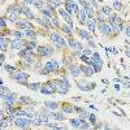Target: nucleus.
<instances>
[{"mask_svg": "<svg viewBox=\"0 0 130 130\" xmlns=\"http://www.w3.org/2000/svg\"><path fill=\"white\" fill-rule=\"evenodd\" d=\"M124 87L125 89H129L130 87V83H124Z\"/></svg>", "mask_w": 130, "mask_h": 130, "instance_id": "052dcab7", "label": "nucleus"}, {"mask_svg": "<svg viewBox=\"0 0 130 130\" xmlns=\"http://www.w3.org/2000/svg\"><path fill=\"white\" fill-rule=\"evenodd\" d=\"M12 35L16 39H24V38H26V32H25V30H14V31H12Z\"/></svg>", "mask_w": 130, "mask_h": 130, "instance_id": "412c9836", "label": "nucleus"}, {"mask_svg": "<svg viewBox=\"0 0 130 130\" xmlns=\"http://www.w3.org/2000/svg\"><path fill=\"white\" fill-rule=\"evenodd\" d=\"M12 78H13L18 85H26V81L29 79V73L20 70V72H16V73L12 75Z\"/></svg>", "mask_w": 130, "mask_h": 130, "instance_id": "7ed1b4c3", "label": "nucleus"}, {"mask_svg": "<svg viewBox=\"0 0 130 130\" xmlns=\"http://www.w3.org/2000/svg\"><path fill=\"white\" fill-rule=\"evenodd\" d=\"M81 70H82V73H85L87 77H91V75H94V73H95V69L91 67V65H82L81 67Z\"/></svg>", "mask_w": 130, "mask_h": 130, "instance_id": "f3484780", "label": "nucleus"}, {"mask_svg": "<svg viewBox=\"0 0 130 130\" xmlns=\"http://www.w3.org/2000/svg\"><path fill=\"white\" fill-rule=\"evenodd\" d=\"M62 31L67 32L69 37H72V35H73V26H70V25H68V24H65V25H62Z\"/></svg>", "mask_w": 130, "mask_h": 130, "instance_id": "c85d7f7f", "label": "nucleus"}, {"mask_svg": "<svg viewBox=\"0 0 130 130\" xmlns=\"http://www.w3.org/2000/svg\"><path fill=\"white\" fill-rule=\"evenodd\" d=\"M82 52L85 53V55H87V56L92 53V52H91V50H89V48H87V50H82Z\"/></svg>", "mask_w": 130, "mask_h": 130, "instance_id": "864d4df0", "label": "nucleus"}, {"mask_svg": "<svg viewBox=\"0 0 130 130\" xmlns=\"http://www.w3.org/2000/svg\"><path fill=\"white\" fill-rule=\"evenodd\" d=\"M25 32H26V37H29L31 39H37V31L34 29H26Z\"/></svg>", "mask_w": 130, "mask_h": 130, "instance_id": "c756f323", "label": "nucleus"}, {"mask_svg": "<svg viewBox=\"0 0 130 130\" xmlns=\"http://www.w3.org/2000/svg\"><path fill=\"white\" fill-rule=\"evenodd\" d=\"M8 18H9L10 22H14V24L20 20V18H18V14H17V13H13V12H12V13H8Z\"/></svg>", "mask_w": 130, "mask_h": 130, "instance_id": "f704fd0d", "label": "nucleus"}, {"mask_svg": "<svg viewBox=\"0 0 130 130\" xmlns=\"http://www.w3.org/2000/svg\"><path fill=\"white\" fill-rule=\"evenodd\" d=\"M125 34H126V37H130V26H127V29H126V31H125Z\"/></svg>", "mask_w": 130, "mask_h": 130, "instance_id": "4d7b16f0", "label": "nucleus"}, {"mask_svg": "<svg viewBox=\"0 0 130 130\" xmlns=\"http://www.w3.org/2000/svg\"><path fill=\"white\" fill-rule=\"evenodd\" d=\"M77 86H78V89L82 90V91H90V90H92L95 87V83L91 82L90 85H87V83H85V82H78Z\"/></svg>", "mask_w": 130, "mask_h": 130, "instance_id": "4468645a", "label": "nucleus"}, {"mask_svg": "<svg viewBox=\"0 0 130 130\" xmlns=\"http://www.w3.org/2000/svg\"><path fill=\"white\" fill-rule=\"evenodd\" d=\"M25 46V40L24 39H13L12 42H10V47H12V50H21L24 48Z\"/></svg>", "mask_w": 130, "mask_h": 130, "instance_id": "f8f14e48", "label": "nucleus"}, {"mask_svg": "<svg viewBox=\"0 0 130 130\" xmlns=\"http://www.w3.org/2000/svg\"><path fill=\"white\" fill-rule=\"evenodd\" d=\"M82 122H85L81 117H78V118H70L69 120V124H70V126L72 127H75V129H79V126H81V124Z\"/></svg>", "mask_w": 130, "mask_h": 130, "instance_id": "6ab92c4d", "label": "nucleus"}, {"mask_svg": "<svg viewBox=\"0 0 130 130\" xmlns=\"http://www.w3.org/2000/svg\"><path fill=\"white\" fill-rule=\"evenodd\" d=\"M4 68H5V70H7V72H9V73L16 72V68H14V67H12V65H4Z\"/></svg>", "mask_w": 130, "mask_h": 130, "instance_id": "79ce46f5", "label": "nucleus"}, {"mask_svg": "<svg viewBox=\"0 0 130 130\" xmlns=\"http://www.w3.org/2000/svg\"><path fill=\"white\" fill-rule=\"evenodd\" d=\"M59 13L64 17V20L67 21V24L68 25H70V26H73V17H72V14L68 12V10H65V9H59Z\"/></svg>", "mask_w": 130, "mask_h": 130, "instance_id": "9b49d317", "label": "nucleus"}, {"mask_svg": "<svg viewBox=\"0 0 130 130\" xmlns=\"http://www.w3.org/2000/svg\"><path fill=\"white\" fill-rule=\"evenodd\" d=\"M50 3L52 4V7H55V8H59L61 5V2H59V0H51Z\"/></svg>", "mask_w": 130, "mask_h": 130, "instance_id": "c03bdc74", "label": "nucleus"}, {"mask_svg": "<svg viewBox=\"0 0 130 130\" xmlns=\"http://www.w3.org/2000/svg\"><path fill=\"white\" fill-rule=\"evenodd\" d=\"M14 113L17 117H26L27 116V111H22V109H14Z\"/></svg>", "mask_w": 130, "mask_h": 130, "instance_id": "e433bc0d", "label": "nucleus"}, {"mask_svg": "<svg viewBox=\"0 0 130 130\" xmlns=\"http://www.w3.org/2000/svg\"><path fill=\"white\" fill-rule=\"evenodd\" d=\"M78 34H79V37H81L82 39H86V40H90V39H91V34H90L89 31L83 30V29L78 30Z\"/></svg>", "mask_w": 130, "mask_h": 130, "instance_id": "a878e982", "label": "nucleus"}, {"mask_svg": "<svg viewBox=\"0 0 130 130\" xmlns=\"http://www.w3.org/2000/svg\"><path fill=\"white\" fill-rule=\"evenodd\" d=\"M90 65L95 69V72H100L102 70V67H103V62L100 60V56L98 52H94L92 53V60L90 61Z\"/></svg>", "mask_w": 130, "mask_h": 130, "instance_id": "39448f33", "label": "nucleus"}, {"mask_svg": "<svg viewBox=\"0 0 130 130\" xmlns=\"http://www.w3.org/2000/svg\"><path fill=\"white\" fill-rule=\"evenodd\" d=\"M65 10H68L70 14H78L79 8L75 4L74 0H67V2H65Z\"/></svg>", "mask_w": 130, "mask_h": 130, "instance_id": "423d86ee", "label": "nucleus"}, {"mask_svg": "<svg viewBox=\"0 0 130 130\" xmlns=\"http://www.w3.org/2000/svg\"><path fill=\"white\" fill-rule=\"evenodd\" d=\"M20 103H24L26 105H34V104H32V100L30 99L29 96H21L20 98Z\"/></svg>", "mask_w": 130, "mask_h": 130, "instance_id": "2f4dec72", "label": "nucleus"}, {"mask_svg": "<svg viewBox=\"0 0 130 130\" xmlns=\"http://www.w3.org/2000/svg\"><path fill=\"white\" fill-rule=\"evenodd\" d=\"M126 56H130V52H129V51L126 52Z\"/></svg>", "mask_w": 130, "mask_h": 130, "instance_id": "e2e57ef3", "label": "nucleus"}, {"mask_svg": "<svg viewBox=\"0 0 130 130\" xmlns=\"http://www.w3.org/2000/svg\"><path fill=\"white\" fill-rule=\"evenodd\" d=\"M51 25H52V26H55V27H57V26L60 25V24H59V21H57V18H56V17H55V18H53V17L51 18Z\"/></svg>", "mask_w": 130, "mask_h": 130, "instance_id": "49530a36", "label": "nucleus"}, {"mask_svg": "<svg viewBox=\"0 0 130 130\" xmlns=\"http://www.w3.org/2000/svg\"><path fill=\"white\" fill-rule=\"evenodd\" d=\"M78 16H79V22H81L82 25H86V24H87V21H89V16L86 14V10H85V8L79 9Z\"/></svg>", "mask_w": 130, "mask_h": 130, "instance_id": "dca6fc26", "label": "nucleus"}, {"mask_svg": "<svg viewBox=\"0 0 130 130\" xmlns=\"http://www.w3.org/2000/svg\"><path fill=\"white\" fill-rule=\"evenodd\" d=\"M48 116L53 117V118H55V120H57V121H64V120H65V116H64L62 113H55V112H52V113H50Z\"/></svg>", "mask_w": 130, "mask_h": 130, "instance_id": "7c9ffc66", "label": "nucleus"}, {"mask_svg": "<svg viewBox=\"0 0 130 130\" xmlns=\"http://www.w3.org/2000/svg\"><path fill=\"white\" fill-rule=\"evenodd\" d=\"M87 118L90 120V122H91L92 125H95V122H96V115H94V113H90Z\"/></svg>", "mask_w": 130, "mask_h": 130, "instance_id": "ea45409f", "label": "nucleus"}, {"mask_svg": "<svg viewBox=\"0 0 130 130\" xmlns=\"http://www.w3.org/2000/svg\"><path fill=\"white\" fill-rule=\"evenodd\" d=\"M44 107L50 108V109H57V108H59V103L57 102H44Z\"/></svg>", "mask_w": 130, "mask_h": 130, "instance_id": "bb28decb", "label": "nucleus"}, {"mask_svg": "<svg viewBox=\"0 0 130 130\" xmlns=\"http://www.w3.org/2000/svg\"><path fill=\"white\" fill-rule=\"evenodd\" d=\"M32 125L34 126H42L43 125V121H42V118L38 116V117H34L32 118Z\"/></svg>", "mask_w": 130, "mask_h": 130, "instance_id": "c9c22d12", "label": "nucleus"}, {"mask_svg": "<svg viewBox=\"0 0 130 130\" xmlns=\"http://www.w3.org/2000/svg\"><path fill=\"white\" fill-rule=\"evenodd\" d=\"M90 5L94 8V10H99V4H98L96 0H90Z\"/></svg>", "mask_w": 130, "mask_h": 130, "instance_id": "58836bf2", "label": "nucleus"}, {"mask_svg": "<svg viewBox=\"0 0 130 130\" xmlns=\"http://www.w3.org/2000/svg\"><path fill=\"white\" fill-rule=\"evenodd\" d=\"M40 92L43 95H52L53 92H56V91H55V87H53L52 82H47L43 86H40Z\"/></svg>", "mask_w": 130, "mask_h": 130, "instance_id": "1a4fd4ad", "label": "nucleus"}, {"mask_svg": "<svg viewBox=\"0 0 130 130\" xmlns=\"http://www.w3.org/2000/svg\"><path fill=\"white\" fill-rule=\"evenodd\" d=\"M39 117L42 118V121H43V122H48V115L42 113V115H39Z\"/></svg>", "mask_w": 130, "mask_h": 130, "instance_id": "de8ad7c7", "label": "nucleus"}, {"mask_svg": "<svg viewBox=\"0 0 130 130\" xmlns=\"http://www.w3.org/2000/svg\"><path fill=\"white\" fill-rule=\"evenodd\" d=\"M98 27H99V31L102 32L103 35L109 37V35L112 34V29H111V25H109V24H107L105 21H103V22H99Z\"/></svg>", "mask_w": 130, "mask_h": 130, "instance_id": "0eeeda50", "label": "nucleus"}, {"mask_svg": "<svg viewBox=\"0 0 130 130\" xmlns=\"http://www.w3.org/2000/svg\"><path fill=\"white\" fill-rule=\"evenodd\" d=\"M4 59H5L4 53H0V67H2V65H3V62H4Z\"/></svg>", "mask_w": 130, "mask_h": 130, "instance_id": "3c124183", "label": "nucleus"}, {"mask_svg": "<svg viewBox=\"0 0 130 130\" xmlns=\"http://www.w3.org/2000/svg\"><path fill=\"white\" fill-rule=\"evenodd\" d=\"M32 5L37 7L39 10H40V9H43V4H42L40 2H38V0H34V2H32Z\"/></svg>", "mask_w": 130, "mask_h": 130, "instance_id": "37998d69", "label": "nucleus"}, {"mask_svg": "<svg viewBox=\"0 0 130 130\" xmlns=\"http://www.w3.org/2000/svg\"><path fill=\"white\" fill-rule=\"evenodd\" d=\"M10 122H12V120H10L9 117L4 118L3 121H0V129H5V127H8V126L10 125Z\"/></svg>", "mask_w": 130, "mask_h": 130, "instance_id": "473e14b6", "label": "nucleus"}, {"mask_svg": "<svg viewBox=\"0 0 130 130\" xmlns=\"http://www.w3.org/2000/svg\"><path fill=\"white\" fill-rule=\"evenodd\" d=\"M31 124H32V120L31 118H27V117H17V118H14V125L18 129H26Z\"/></svg>", "mask_w": 130, "mask_h": 130, "instance_id": "20e7f679", "label": "nucleus"}, {"mask_svg": "<svg viewBox=\"0 0 130 130\" xmlns=\"http://www.w3.org/2000/svg\"><path fill=\"white\" fill-rule=\"evenodd\" d=\"M8 13H17V14H20V13H22V7H20L18 4H13V5H10V7H8V10H7Z\"/></svg>", "mask_w": 130, "mask_h": 130, "instance_id": "a211bd4d", "label": "nucleus"}, {"mask_svg": "<svg viewBox=\"0 0 130 130\" xmlns=\"http://www.w3.org/2000/svg\"><path fill=\"white\" fill-rule=\"evenodd\" d=\"M52 85H53V87H55V91L59 92L60 95H65L70 89V83H69V79L67 77H62L61 79L53 81Z\"/></svg>", "mask_w": 130, "mask_h": 130, "instance_id": "f257e3e1", "label": "nucleus"}, {"mask_svg": "<svg viewBox=\"0 0 130 130\" xmlns=\"http://www.w3.org/2000/svg\"><path fill=\"white\" fill-rule=\"evenodd\" d=\"M44 68L48 70V73H56L59 70V62L56 60H50L46 62Z\"/></svg>", "mask_w": 130, "mask_h": 130, "instance_id": "9d476101", "label": "nucleus"}, {"mask_svg": "<svg viewBox=\"0 0 130 130\" xmlns=\"http://www.w3.org/2000/svg\"><path fill=\"white\" fill-rule=\"evenodd\" d=\"M89 127H90V125L87 122H82L81 126H79V129H89Z\"/></svg>", "mask_w": 130, "mask_h": 130, "instance_id": "8fccbe9b", "label": "nucleus"}, {"mask_svg": "<svg viewBox=\"0 0 130 130\" xmlns=\"http://www.w3.org/2000/svg\"><path fill=\"white\" fill-rule=\"evenodd\" d=\"M7 26V21L4 17H0V27H5Z\"/></svg>", "mask_w": 130, "mask_h": 130, "instance_id": "09e8293b", "label": "nucleus"}, {"mask_svg": "<svg viewBox=\"0 0 130 130\" xmlns=\"http://www.w3.org/2000/svg\"><path fill=\"white\" fill-rule=\"evenodd\" d=\"M74 112H79V113H83L85 111L82 109V108H79V107H74Z\"/></svg>", "mask_w": 130, "mask_h": 130, "instance_id": "603ef678", "label": "nucleus"}, {"mask_svg": "<svg viewBox=\"0 0 130 130\" xmlns=\"http://www.w3.org/2000/svg\"><path fill=\"white\" fill-rule=\"evenodd\" d=\"M32 2L34 0H24V3H26V4H32Z\"/></svg>", "mask_w": 130, "mask_h": 130, "instance_id": "bf43d9fd", "label": "nucleus"}, {"mask_svg": "<svg viewBox=\"0 0 130 130\" xmlns=\"http://www.w3.org/2000/svg\"><path fill=\"white\" fill-rule=\"evenodd\" d=\"M27 89H29V90H32V91H35V90H39V89H40V83H39V82L29 83V85H27Z\"/></svg>", "mask_w": 130, "mask_h": 130, "instance_id": "72a5a7b5", "label": "nucleus"}, {"mask_svg": "<svg viewBox=\"0 0 130 130\" xmlns=\"http://www.w3.org/2000/svg\"><path fill=\"white\" fill-rule=\"evenodd\" d=\"M0 86H4V82H3L2 79H0Z\"/></svg>", "mask_w": 130, "mask_h": 130, "instance_id": "680f3d73", "label": "nucleus"}, {"mask_svg": "<svg viewBox=\"0 0 130 130\" xmlns=\"http://www.w3.org/2000/svg\"><path fill=\"white\" fill-rule=\"evenodd\" d=\"M87 43H89V46H90L91 48H95V43H94L91 39H90V40H87Z\"/></svg>", "mask_w": 130, "mask_h": 130, "instance_id": "6e6d98bb", "label": "nucleus"}, {"mask_svg": "<svg viewBox=\"0 0 130 130\" xmlns=\"http://www.w3.org/2000/svg\"><path fill=\"white\" fill-rule=\"evenodd\" d=\"M69 44H70L75 51H82V50H83L81 43H79V42H77V40H74V39H70V40H69Z\"/></svg>", "mask_w": 130, "mask_h": 130, "instance_id": "b1692460", "label": "nucleus"}, {"mask_svg": "<svg viewBox=\"0 0 130 130\" xmlns=\"http://www.w3.org/2000/svg\"><path fill=\"white\" fill-rule=\"evenodd\" d=\"M52 52H53V50L50 46H40V47H38V55L40 57H48V56L52 55Z\"/></svg>", "mask_w": 130, "mask_h": 130, "instance_id": "6e6552de", "label": "nucleus"}, {"mask_svg": "<svg viewBox=\"0 0 130 130\" xmlns=\"http://www.w3.org/2000/svg\"><path fill=\"white\" fill-rule=\"evenodd\" d=\"M4 115H5V113H4V111L0 109V121H3L4 118H5V116H4Z\"/></svg>", "mask_w": 130, "mask_h": 130, "instance_id": "5fc2aeb1", "label": "nucleus"}, {"mask_svg": "<svg viewBox=\"0 0 130 130\" xmlns=\"http://www.w3.org/2000/svg\"><path fill=\"white\" fill-rule=\"evenodd\" d=\"M7 47H8V39L0 32V51L5 52L7 51Z\"/></svg>", "mask_w": 130, "mask_h": 130, "instance_id": "aec40b11", "label": "nucleus"}, {"mask_svg": "<svg viewBox=\"0 0 130 130\" xmlns=\"http://www.w3.org/2000/svg\"><path fill=\"white\" fill-rule=\"evenodd\" d=\"M107 20V16L102 12V10H98V20L96 21H99V22H103V21Z\"/></svg>", "mask_w": 130, "mask_h": 130, "instance_id": "4c0bfd02", "label": "nucleus"}, {"mask_svg": "<svg viewBox=\"0 0 130 130\" xmlns=\"http://www.w3.org/2000/svg\"><path fill=\"white\" fill-rule=\"evenodd\" d=\"M16 25L18 27H21V29H24V30H26V29H34L32 24L29 22V21H25V20H18L17 22H16Z\"/></svg>", "mask_w": 130, "mask_h": 130, "instance_id": "ddd939ff", "label": "nucleus"}, {"mask_svg": "<svg viewBox=\"0 0 130 130\" xmlns=\"http://www.w3.org/2000/svg\"><path fill=\"white\" fill-rule=\"evenodd\" d=\"M69 72H70V74L73 75V77H78V75L82 73L81 67H78V65H75V64L69 65Z\"/></svg>", "mask_w": 130, "mask_h": 130, "instance_id": "2eb2a0df", "label": "nucleus"}, {"mask_svg": "<svg viewBox=\"0 0 130 130\" xmlns=\"http://www.w3.org/2000/svg\"><path fill=\"white\" fill-rule=\"evenodd\" d=\"M102 2H104V0H98V3H102Z\"/></svg>", "mask_w": 130, "mask_h": 130, "instance_id": "0e129e2a", "label": "nucleus"}, {"mask_svg": "<svg viewBox=\"0 0 130 130\" xmlns=\"http://www.w3.org/2000/svg\"><path fill=\"white\" fill-rule=\"evenodd\" d=\"M112 53H115V55H117V53H118V50H116L115 47H112Z\"/></svg>", "mask_w": 130, "mask_h": 130, "instance_id": "13d9d810", "label": "nucleus"}, {"mask_svg": "<svg viewBox=\"0 0 130 130\" xmlns=\"http://www.w3.org/2000/svg\"><path fill=\"white\" fill-rule=\"evenodd\" d=\"M113 8H115L116 10H120V9H121V4H120V2H118V0H115V2H113Z\"/></svg>", "mask_w": 130, "mask_h": 130, "instance_id": "a18cd8bd", "label": "nucleus"}, {"mask_svg": "<svg viewBox=\"0 0 130 130\" xmlns=\"http://www.w3.org/2000/svg\"><path fill=\"white\" fill-rule=\"evenodd\" d=\"M51 39H52V42L55 43V46L56 47H59V48H62V47H67V40H65L59 32H56V31H53L52 34H51Z\"/></svg>", "mask_w": 130, "mask_h": 130, "instance_id": "f03ea898", "label": "nucleus"}, {"mask_svg": "<svg viewBox=\"0 0 130 130\" xmlns=\"http://www.w3.org/2000/svg\"><path fill=\"white\" fill-rule=\"evenodd\" d=\"M22 13H24V14H25V16H26L27 18H30V20H34V18H35L34 13H32L31 10H30V9H29L27 7H25V5L22 7Z\"/></svg>", "mask_w": 130, "mask_h": 130, "instance_id": "393cba45", "label": "nucleus"}, {"mask_svg": "<svg viewBox=\"0 0 130 130\" xmlns=\"http://www.w3.org/2000/svg\"><path fill=\"white\" fill-rule=\"evenodd\" d=\"M22 60H24V62H25L26 65H32V64L37 62L34 55H25V56H22Z\"/></svg>", "mask_w": 130, "mask_h": 130, "instance_id": "5701e85b", "label": "nucleus"}, {"mask_svg": "<svg viewBox=\"0 0 130 130\" xmlns=\"http://www.w3.org/2000/svg\"><path fill=\"white\" fill-rule=\"evenodd\" d=\"M111 10H112L111 7H104V8L102 9V12H103L105 16H109V14H111Z\"/></svg>", "mask_w": 130, "mask_h": 130, "instance_id": "a19ab883", "label": "nucleus"}, {"mask_svg": "<svg viewBox=\"0 0 130 130\" xmlns=\"http://www.w3.org/2000/svg\"><path fill=\"white\" fill-rule=\"evenodd\" d=\"M87 27H89V31H91V32H95L96 31V20H95V17L94 18H89Z\"/></svg>", "mask_w": 130, "mask_h": 130, "instance_id": "4be33fe9", "label": "nucleus"}, {"mask_svg": "<svg viewBox=\"0 0 130 130\" xmlns=\"http://www.w3.org/2000/svg\"><path fill=\"white\" fill-rule=\"evenodd\" d=\"M62 112L65 115H70V113L74 112V107H72L69 104H65V105H62Z\"/></svg>", "mask_w": 130, "mask_h": 130, "instance_id": "cd10ccee", "label": "nucleus"}]
</instances>
